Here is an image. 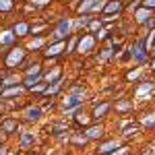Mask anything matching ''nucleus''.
Listing matches in <instances>:
<instances>
[{
  "instance_id": "obj_1",
  "label": "nucleus",
  "mask_w": 155,
  "mask_h": 155,
  "mask_svg": "<svg viewBox=\"0 0 155 155\" xmlns=\"http://www.w3.org/2000/svg\"><path fill=\"white\" fill-rule=\"evenodd\" d=\"M66 31H68V21H60L58 29H56V33H54V37L56 39H62V37L66 35Z\"/></svg>"
},
{
  "instance_id": "obj_2",
  "label": "nucleus",
  "mask_w": 155,
  "mask_h": 155,
  "mask_svg": "<svg viewBox=\"0 0 155 155\" xmlns=\"http://www.w3.org/2000/svg\"><path fill=\"white\" fill-rule=\"evenodd\" d=\"M21 58H23V52L17 48V50L11 54V56H8V60H6V62H8V66H15L17 62H21Z\"/></svg>"
},
{
  "instance_id": "obj_3",
  "label": "nucleus",
  "mask_w": 155,
  "mask_h": 155,
  "mask_svg": "<svg viewBox=\"0 0 155 155\" xmlns=\"http://www.w3.org/2000/svg\"><path fill=\"white\" fill-rule=\"evenodd\" d=\"M93 48V37H83L81 39V44H79V50L81 52H87V50Z\"/></svg>"
},
{
  "instance_id": "obj_4",
  "label": "nucleus",
  "mask_w": 155,
  "mask_h": 155,
  "mask_svg": "<svg viewBox=\"0 0 155 155\" xmlns=\"http://www.w3.org/2000/svg\"><path fill=\"white\" fill-rule=\"evenodd\" d=\"M101 134H104V128H101V126H93V128H89V132H87L89 139H97V137H101Z\"/></svg>"
},
{
  "instance_id": "obj_5",
  "label": "nucleus",
  "mask_w": 155,
  "mask_h": 155,
  "mask_svg": "<svg viewBox=\"0 0 155 155\" xmlns=\"http://www.w3.org/2000/svg\"><path fill=\"white\" fill-rule=\"evenodd\" d=\"M151 89H153V85H151V83H145L143 87H141V89L137 91V97H139V99H143V95H147V93H149Z\"/></svg>"
},
{
  "instance_id": "obj_6",
  "label": "nucleus",
  "mask_w": 155,
  "mask_h": 155,
  "mask_svg": "<svg viewBox=\"0 0 155 155\" xmlns=\"http://www.w3.org/2000/svg\"><path fill=\"white\" fill-rule=\"evenodd\" d=\"M149 17H151V11H149V8H143V11H139V12H137V21H139V23L147 21Z\"/></svg>"
},
{
  "instance_id": "obj_7",
  "label": "nucleus",
  "mask_w": 155,
  "mask_h": 155,
  "mask_svg": "<svg viewBox=\"0 0 155 155\" xmlns=\"http://www.w3.org/2000/svg\"><path fill=\"white\" fill-rule=\"evenodd\" d=\"M134 58H137V60H143L145 58V50H143V44H141V41L134 46Z\"/></svg>"
},
{
  "instance_id": "obj_8",
  "label": "nucleus",
  "mask_w": 155,
  "mask_h": 155,
  "mask_svg": "<svg viewBox=\"0 0 155 155\" xmlns=\"http://www.w3.org/2000/svg\"><path fill=\"white\" fill-rule=\"evenodd\" d=\"M12 39H15V33H12V31H4V33L0 35V44H11Z\"/></svg>"
},
{
  "instance_id": "obj_9",
  "label": "nucleus",
  "mask_w": 155,
  "mask_h": 155,
  "mask_svg": "<svg viewBox=\"0 0 155 155\" xmlns=\"http://www.w3.org/2000/svg\"><path fill=\"white\" fill-rule=\"evenodd\" d=\"M62 48H64V44H56V46H52L50 50H46V54H48V56H56V54L62 52Z\"/></svg>"
},
{
  "instance_id": "obj_10",
  "label": "nucleus",
  "mask_w": 155,
  "mask_h": 155,
  "mask_svg": "<svg viewBox=\"0 0 155 155\" xmlns=\"http://www.w3.org/2000/svg\"><path fill=\"white\" fill-rule=\"evenodd\" d=\"M39 114H41L39 107H29V110H27V118H29V120H37V118H39Z\"/></svg>"
},
{
  "instance_id": "obj_11",
  "label": "nucleus",
  "mask_w": 155,
  "mask_h": 155,
  "mask_svg": "<svg viewBox=\"0 0 155 155\" xmlns=\"http://www.w3.org/2000/svg\"><path fill=\"white\" fill-rule=\"evenodd\" d=\"M107 110H110V106H107V104H104V106L95 107V112H93V116H95V118H101V116H104V114H106Z\"/></svg>"
},
{
  "instance_id": "obj_12",
  "label": "nucleus",
  "mask_w": 155,
  "mask_h": 155,
  "mask_svg": "<svg viewBox=\"0 0 155 155\" xmlns=\"http://www.w3.org/2000/svg\"><path fill=\"white\" fill-rule=\"evenodd\" d=\"M27 29H29V27H27L25 23H19L17 27H15V35H25V33H27Z\"/></svg>"
},
{
  "instance_id": "obj_13",
  "label": "nucleus",
  "mask_w": 155,
  "mask_h": 155,
  "mask_svg": "<svg viewBox=\"0 0 155 155\" xmlns=\"http://www.w3.org/2000/svg\"><path fill=\"white\" fill-rule=\"evenodd\" d=\"M116 147H118V145H116V141H112V143H106L104 147H101V149H99V153H110V151H112V149H116Z\"/></svg>"
},
{
  "instance_id": "obj_14",
  "label": "nucleus",
  "mask_w": 155,
  "mask_h": 155,
  "mask_svg": "<svg viewBox=\"0 0 155 155\" xmlns=\"http://www.w3.org/2000/svg\"><path fill=\"white\" fill-rule=\"evenodd\" d=\"M12 8V0H0V11H11Z\"/></svg>"
},
{
  "instance_id": "obj_15",
  "label": "nucleus",
  "mask_w": 155,
  "mask_h": 155,
  "mask_svg": "<svg viewBox=\"0 0 155 155\" xmlns=\"http://www.w3.org/2000/svg\"><path fill=\"white\" fill-rule=\"evenodd\" d=\"M31 141H33V137H31V134H23V141H21V145H23V147H27Z\"/></svg>"
},
{
  "instance_id": "obj_16",
  "label": "nucleus",
  "mask_w": 155,
  "mask_h": 155,
  "mask_svg": "<svg viewBox=\"0 0 155 155\" xmlns=\"http://www.w3.org/2000/svg\"><path fill=\"white\" fill-rule=\"evenodd\" d=\"M91 6H95V0H87L83 6H81V12L83 11H87V8H91Z\"/></svg>"
},
{
  "instance_id": "obj_17",
  "label": "nucleus",
  "mask_w": 155,
  "mask_h": 155,
  "mask_svg": "<svg viewBox=\"0 0 155 155\" xmlns=\"http://www.w3.org/2000/svg\"><path fill=\"white\" fill-rule=\"evenodd\" d=\"M21 93V87H17V89H8V91H4V95H19Z\"/></svg>"
},
{
  "instance_id": "obj_18",
  "label": "nucleus",
  "mask_w": 155,
  "mask_h": 155,
  "mask_svg": "<svg viewBox=\"0 0 155 155\" xmlns=\"http://www.w3.org/2000/svg\"><path fill=\"white\" fill-rule=\"evenodd\" d=\"M114 11H120V4H118V2H112V4L107 6V12H114Z\"/></svg>"
},
{
  "instance_id": "obj_19",
  "label": "nucleus",
  "mask_w": 155,
  "mask_h": 155,
  "mask_svg": "<svg viewBox=\"0 0 155 155\" xmlns=\"http://www.w3.org/2000/svg\"><path fill=\"white\" fill-rule=\"evenodd\" d=\"M155 122V114H149L147 118H145V124H153Z\"/></svg>"
},
{
  "instance_id": "obj_20",
  "label": "nucleus",
  "mask_w": 155,
  "mask_h": 155,
  "mask_svg": "<svg viewBox=\"0 0 155 155\" xmlns=\"http://www.w3.org/2000/svg\"><path fill=\"white\" fill-rule=\"evenodd\" d=\"M155 6V0H145V8H153Z\"/></svg>"
},
{
  "instance_id": "obj_21",
  "label": "nucleus",
  "mask_w": 155,
  "mask_h": 155,
  "mask_svg": "<svg viewBox=\"0 0 155 155\" xmlns=\"http://www.w3.org/2000/svg\"><path fill=\"white\" fill-rule=\"evenodd\" d=\"M77 101H79V99L72 95V97H68V99H66V106H72V104H77Z\"/></svg>"
},
{
  "instance_id": "obj_22",
  "label": "nucleus",
  "mask_w": 155,
  "mask_h": 155,
  "mask_svg": "<svg viewBox=\"0 0 155 155\" xmlns=\"http://www.w3.org/2000/svg\"><path fill=\"white\" fill-rule=\"evenodd\" d=\"M41 44H44V41H41V39H35V41H31V48H39V46H41Z\"/></svg>"
},
{
  "instance_id": "obj_23",
  "label": "nucleus",
  "mask_w": 155,
  "mask_h": 155,
  "mask_svg": "<svg viewBox=\"0 0 155 155\" xmlns=\"http://www.w3.org/2000/svg\"><path fill=\"white\" fill-rule=\"evenodd\" d=\"M12 126H15L12 122H6V124H4V128H6V130H12Z\"/></svg>"
},
{
  "instance_id": "obj_24",
  "label": "nucleus",
  "mask_w": 155,
  "mask_h": 155,
  "mask_svg": "<svg viewBox=\"0 0 155 155\" xmlns=\"http://www.w3.org/2000/svg\"><path fill=\"white\" fill-rule=\"evenodd\" d=\"M128 106H130V104H128V101H122V104H120L118 107H122V110H126V107H128Z\"/></svg>"
},
{
  "instance_id": "obj_25",
  "label": "nucleus",
  "mask_w": 155,
  "mask_h": 155,
  "mask_svg": "<svg viewBox=\"0 0 155 155\" xmlns=\"http://www.w3.org/2000/svg\"><path fill=\"white\" fill-rule=\"evenodd\" d=\"M35 4H46V2H50V0H33Z\"/></svg>"
},
{
  "instance_id": "obj_26",
  "label": "nucleus",
  "mask_w": 155,
  "mask_h": 155,
  "mask_svg": "<svg viewBox=\"0 0 155 155\" xmlns=\"http://www.w3.org/2000/svg\"><path fill=\"white\" fill-rule=\"evenodd\" d=\"M0 155H6V153H4V149H0Z\"/></svg>"
},
{
  "instance_id": "obj_27",
  "label": "nucleus",
  "mask_w": 155,
  "mask_h": 155,
  "mask_svg": "<svg viewBox=\"0 0 155 155\" xmlns=\"http://www.w3.org/2000/svg\"><path fill=\"white\" fill-rule=\"evenodd\" d=\"M153 68H155V60H153Z\"/></svg>"
}]
</instances>
